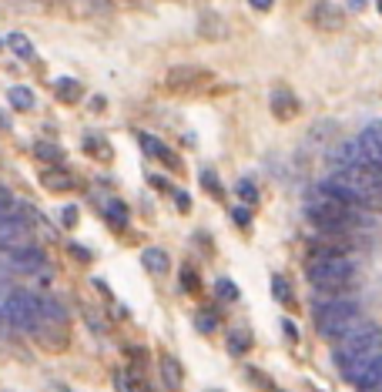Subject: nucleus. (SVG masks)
<instances>
[{
  "label": "nucleus",
  "instance_id": "obj_1",
  "mask_svg": "<svg viewBox=\"0 0 382 392\" xmlns=\"http://www.w3.org/2000/svg\"><path fill=\"white\" fill-rule=\"evenodd\" d=\"M308 281L319 292H339L352 281V261L342 252H335L332 245H315L312 261H308Z\"/></svg>",
  "mask_w": 382,
  "mask_h": 392
},
{
  "label": "nucleus",
  "instance_id": "obj_2",
  "mask_svg": "<svg viewBox=\"0 0 382 392\" xmlns=\"http://www.w3.org/2000/svg\"><path fill=\"white\" fill-rule=\"evenodd\" d=\"M315 325H319V332L322 338H339L349 336L352 329H359L363 325V316H359V305L352 299H332V302H322L319 309H315Z\"/></svg>",
  "mask_w": 382,
  "mask_h": 392
},
{
  "label": "nucleus",
  "instance_id": "obj_3",
  "mask_svg": "<svg viewBox=\"0 0 382 392\" xmlns=\"http://www.w3.org/2000/svg\"><path fill=\"white\" fill-rule=\"evenodd\" d=\"M382 352V332L372 325V322H363L359 329H352L349 336H342L335 342V362L339 366H352L359 359H369V355Z\"/></svg>",
  "mask_w": 382,
  "mask_h": 392
},
{
  "label": "nucleus",
  "instance_id": "obj_4",
  "mask_svg": "<svg viewBox=\"0 0 382 392\" xmlns=\"http://www.w3.org/2000/svg\"><path fill=\"white\" fill-rule=\"evenodd\" d=\"M342 375H345V382L356 386L359 392H369V389H376V386H382V352L345 366Z\"/></svg>",
  "mask_w": 382,
  "mask_h": 392
},
{
  "label": "nucleus",
  "instance_id": "obj_5",
  "mask_svg": "<svg viewBox=\"0 0 382 392\" xmlns=\"http://www.w3.org/2000/svg\"><path fill=\"white\" fill-rule=\"evenodd\" d=\"M3 265L10 272H17V275H40L47 268V259H44V252L34 248V245H20V248H7Z\"/></svg>",
  "mask_w": 382,
  "mask_h": 392
},
{
  "label": "nucleus",
  "instance_id": "obj_6",
  "mask_svg": "<svg viewBox=\"0 0 382 392\" xmlns=\"http://www.w3.org/2000/svg\"><path fill=\"white\" fill-rule=\"evenodd\" d=\"M20 245H31V224L20 215L0 211V248L7 252V248H20Z\"/></svg>",
  "mask_w": 382,
  "mask_h": 392
},
{
  "label": "nucleus",
  "instance_id": "obj_7",
  "mask_svg": "<svg viewBox=\"0 0 382 392\" xmlns=\"http://www.w3.org/2000/svg\"><path fill=\"white\" fill-rule=\"evenodd\" d=\"M312 24L322 27V31H335V27H342V10L332 0H319L312 7Z\"/></svg>",
  "mask_w": 382,
  "mask_h": 392
},
{
  "label": "nucleus",
  "instance_id": "obj_8",
  "mask_svg": "<svg viewBox=\"0 0 382 392\" xmlns=\"http://www.w3.org/2000/svg\"><path fill=\"white\" fill-rule=\"evenodd\" d=\"M138 141H141V148L148 151L151 158H158V161H165V165H172V168L178 165V158L172 154V148H165V145H161L158 138H151V134H138Z\"/></svg>",
  "mask_w": 382,
  "mask_h": 392
},
{
  "label": "nucleus",
  "instance_id": "obj_9",
  "mask_svg": "<svg viewBox=\"0 0 382 392\" xmlns=\"http://www.w3.org/2000/svg\"><path fill=\"white\" fill-rule=\"evenodd\" d=\"M272 111L279 114V117H292V114L299 111V101H295L285 88H279V91L272 94Z\"/></svg>",
  "mask_w": 382,
  "mask_h": 392
},
{
  "label": "nucleus",
  "instance_id": "obj_10",
  "mask_svg": "<svg viewBox=\"0 0 382 392\" xmlns=\"http://www.w3.org/2000/svg\"><path fill=\"white\" fill-rule=\"evenodd\" d=\"M141 261H144V268L154 272V275H165V272H168V255H165L161 248H144Z\"/></svg>",
  "mask_w": 382,
  "mask_h": 392
},
{
  "label": "nucleus",
  "instance_id": "obj_11",
  "mask_svg": "<svg viewBox=\"0 0 382 392\" xmlns=\"http://www.w3.org/2000/svg\"><path fill=\"white\" fill-rule=\"evenodd\" d=\"M7 101H10L17 111H31V108H34V91H27V88H10V91H7Z\"/></svg>",
  "mask_w": 382,
  "mask_h": 392
},
{
  "label": "nucleus",
  "instance_id": "obj_12",
  "mask_svg": "<svg viewBox=\"0 0 382 392\" xmlns=\"http://www.w3.org/2000/svg\"><path fill=\"white\" fill-rule=\"evenodd\" d=\"M104 215H108V222L115 224V228H124V224H128V208H124V202H108V205H104Z\"/></svg>",
  "mask_w": 382,
  "mask_h": 392
},
{
  "label": "nucleus",
  "instance_id": "obj_13",
  "mask_svg": "<svg viewBox=\"0 0 382 392\" xmlns=\"http://www.w3.org/2000/svg\"><path fill=\"white\" fill-rule=\"evenodd\" d=\"M7 44H10V51H14L17 57H24V60H31V57H34V44L24 38V34H10Z\"/></svg>",
  "mask_w": 382,
  "mask_h": 392
},
{
  "label": "nucleus",
  "instance_id": "obj_14",
  "mask_svg": "<svg viewBox=\"0 0 382 392\" xmlns=\"http://www.w3.org/2000/svg\"><path fill=\"white\" fill-rule=\"evenodd\" d=\"M161 373H165V382H168L172 389H178V386H181V366L174 362L172 355H168V359H161Z\"/></svg>",
  "mask_w": 382,
  "mask_h": 392
},
{
  "label": "nucleus",
  "instance_id": "obj_15",
  "mask_svg": "<svg viewBox=\"0 0 382 392\" xmlns=\"http://www.w3.org/2000/svg\"><path fill=\"white\" fill-rule=\"evenodd\" d=\"M249 345H251V336L245 332V329H235V332L229 336V349H231L235 355H242L245 349H249Z\"/></svg>",
  "mask_w": 382,
  "mask_h": 392
},
{
  "label": "nucleus",
  "instance_id": "obj_16",
  "mask_svg": "<svg viewBox=\"0 0 382 392\" xmlns=\"http://www.w3.org/2000/svg\"><path fill=\"white\" fill-rule=\"evenodd\" d=\"M44 185L51 188V191H67L74 181H71L67 174H60V171H47V174H44Z\"/></svg>",
  "mask_w": 382,
  "mask_h": 392
},
{
  "label": "nucleus",
  "instance_id": "obj_17",
  "mask_svg": "<svg viewBox=\"0 0 382 392\" xmlns=\"http://www.w3.org/2000/svg\"><path fill=\"white\" fill-rule=\"evenodd\" d=\"M58 94L64 97V101H77V97H81V84L71 81V77H60V81H58Z\"/></svg>",
  "mask_w": 382,
  "mask_h": 392
},
{
  "label": "nucleus",
  "instance_id": "obj_18",
  "mask_svg": "<svg viewBox=\"0 0 382 392\" xmlns=\"http://www.w3.org/2000/svg\"><path fill=\"white\" fill-rule=\"evenodd\" d=\"M215 292H218V299H229V302L238 299V288H235V285H231L229 279H218V285H215Z\"/></svg>",
  "mask_w": 382,
  "mask_h": 392
},
{
  "label": "nucleus",
  "instance_id": "obj_19",
  "mask_svg": "<svg viewBox=\"0 0 382 392\" xmlns=\"http://www.w3.org/2000/svg\"><path fill=\"white\" fill-rule=\"evenodd\" d=\"M272 292H275V299H282L285 305H292V292H288V281L285 279H275V281H272Z\"/></svg>",
  "mask_w": 382,
  "mask_h": 392
},
{
  "label": "nucleus",
  "instance_id": "obj_20",
  "mask_svg": "<svg viewBox=\"0 0 382 392\" xmlns=\"http://www.w3.org/2000/svg\"><path fill=\"white\" fill-rule=\"evenodd\" d=\"M238 195H242L245 202H255V198H258V191H255L251 181H238Z\"/></svg>",
  "mask_w": 382,
  "mask_h": 392
},
{
  "label": "nucleus",
  "instance_id": "obj_21",
  "mask_svg": "<svg viewBox=\"0 0 382 392\" xmlns=\"http://www.w3.org/2000/svg\"><path fill=\"white\" fill-rule=\"evenodd\" d=\"M115 386H117V392H134V382L128 379V373H117L115 375Z\"/></svg>",
  "mask_w": 382,
  "mask_h": 392
},
{
  "label": "nucleus",
  "instance_id": "obj_22",
  "mask_svg": "<svg viewBox=\"0 0 382 392\" xmlns=\"http://www.w3.org/2000/svg\"><path fill=\"white\" fill-rule=\"evenodd\" d=\"M181 285H185L188 292H194V288H198V285H194V272H191V268H181Z\"/></svg>",
  "mask_w": 382,
  "mask_h": 392
},
{
  "label": "nucleus",
  "instance_id": "obj_23",
  "mask_svg": "<svg viewBox=\"0 0 382 392\" xmlns=\"http://www.w3.org/2000/svg\"><path fill=\"white\" fill-rule=\"evenodd\" d=\"M38 154L40 158H60V151L51 148V145H38Z\"/></svg>",
  "mask_w": 382,
  "mask_h": 392
},
{
  "label": "nucleus",
  "instance_id": "obj_24",
  "mask_svg": "<svg viewBox=\"0 0 382 392\" xmlns=\"http://www.w3.org/2000/svg\"><path fill=\"white\" fill-rule=\"evenodd\" d=\"M201 181L208 185V191H215V195H218V181H215V174H211V171H205V174H201Z\"/></svg>",
  "mask_w": 382,
  "mask_h": 392
},
{
  "label": "nucleus",
  "instance_id": "obj_25",
  "mask_svg": "<svg viewBox=\"0 0 382 392\" xmlns=\"http://www.w3.org/2000/svg\"><path fill=\"white\" fill-rule=\"evenodd\" d=\"M77 222V208H64V224H74Z\"/></svg>",
  "mask_w": 382,
  "mask_h": 392
},
{
  "label": "nucleus",
  "instance_id": "obj_26",
  "mask_svg": "<svg viewBox=\"0 0 382 392\" xmlns=\"http://www.w3.org/2000/svg\"><path fill=\"white\" fill-rule=\"evenodd\" d=\"M235 222H238V224H249V211H245V208H235Z\"/></svg>",
  "mask_w": 382,
  "mask_h": 392
},
{
  "label": "nucleus",
  "instance_id": "obj_27",
  "mask_svg": "<svg viewBox=\"0 0 382 392\" xmlns=\"http://www.w3.org/2000/svg\"><path fill=\"white\" fill-rule=\"evenodd\" d=\"M10 208V195H7V188H0V211H7Z\"/></svg>",
  "mask_w": 382,
  "mask_h": 392
},
{
  "label": "nucleus",
  "instance_id": "obj_28",
  "mask_svg": "<svg viewBox=\"0 0 382 392\" xmlns=\"http://www.w3.org/2000/svg\"><path fill=\"white\" fill-rule=\"evenodd\" d=\"M174 198H178V208H181V211H188V195H185V191H178V195H174Z\"/></svg>",
  "mask_w": 382,
  "mask_h": 392
},
{
  "label": "nucleus",
  "instance_id": "obj_29",
  "mask_svg": "<svg viewBox=\"0 0 382 392\" xmlns=\"http://www.w3.org/2000/svg\"><path fill=\"white\" fill-rule=\"evenodd\" d=\"M198 329H205V332H211V329H215V318H198Z\"/></svg>",
  "mask_w": 382,
  "mask_h": 392
},
{
  "label": "nucleus",
  "instance_id": "obj_30",
  "mask_svg": "<svg viewBox=\"0 0 382 392\" xmlns=\"http://www.w3.org/2000/svg\"><path fill=\"white\" fill-rule=\"evenodd\" d=\"M249 3L255 10H268V7H272V0H249Z\"/></svg>",
  "mask_w": 382,
  "mask_h": 392
},
{
  "label": "nucleus",
  "instance_id": "obj_31",
  "mask_svg": "<svg viewBox=\"0 0 382 392\" xmlns=\"http://www.w3.org/2000/svg\"><path fill=\"white\" fill-rule=\"evenodd\" d=\"M349 7H352V10H363V7H365V0H349Z\"/></svg>",
  "mask_w": 382,
  "mask_h": 392
},
{
  "label": "nucleus",
  "instance_id": "obj_32",
  "mask_svg": "<svg viewBox=\"0 0 382 392\" xmlns=\"http://www.w3.org/2000/svg\"><path fill=\"white\" fill-rule=\"evenodd\" d=\"M0 128H10V121H7V114H0Z\"/></svg>",
  "mask_w": 382,
  "mask_h": 392
},
{
  "label": "nucleus",
  "instance_id": "obj_33",
  "mask_svg": "<svg viewBox=\"0 0 382 392\" xmlns=\"http://www.w3.org/2000/svg\"><path fill=\"white\" fill-rule=\"evenodd\" d=\"M379 14H382V0H379Z\"/></svg>",
  "mask_w": 382,
  "mask_h": 392
},
{
  "label": "nucleus",
  "instance_id": "obj_34",
  "mask_svg": "<svg viewBox=\"0 0 382 392\" xmlns=\"http://www.w3.org/2000/svg\"><path fill=\"white\" fill-rule=\"evenodd\" d=\"M0 44H3V40H0Z\"/></svg>",
  "mask_w": 382,
  "mask_h": 392
},
{
  "label": "nucleus",
  "instance_id": "obj_35",
  "mask_svg": "<svg viewBox=\"0 0 382 392\" xmlns=\"http://www.w3.org/2000/svg\"><path fill=\"white\" fill-rule=\"evenodd\" d=\"M211 392H215V389H211Z\"/></svg>",
  "mask_w": 382,
  "mask_h": 392
}]
</instances>
